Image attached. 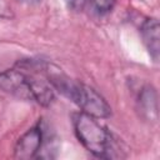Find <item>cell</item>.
I'll return each instance as SVG.
<instances>
[{
    "label": "cell",
    "mask_w": 160,
    "mask_h": 160,
    "mask_svg": "<svg viewBox=\"0 0 160 160\" xmlns=\"http://www.w3.org/2000/svg\"><path fill=\"white\" fill-rule=\"evenodd\" d=\"M46 62L19 61L14 68L0 72V90L19 99L49 106L55 99L54 89L45 76Z\"/></svg>",
    "instance_id": "cell-1"
},
{
    "label": "cell",
    "mask_w": 160,
    "mask_h": 160,
    "mask_svg": "<svg viewBox=\"0 0 160 160\" xmlns=\"http://www.w3.org/2000/svg\"><path fill=\"white\" fill-rule=\"evenodd\" d=\"M45 76L54 90L75 102L82 112L96 119H105L111 115V108L108 101L91 86L72 80L59 68L46 64Z\"/></svg>",
    "instance_id": "cell-2"
},
{
    "label": "cell",
    "mask_w": 160,
    "mask_h": 160,
    "mask_svg": "<svg viewBox=\"0 0 160 160\" xmlns=\"http://www.w3.org/2000/svg\"><path fill=\"white\" fill-rule=\"evenodd\" d=\"M72 124L78 140L92 155L102 159L119 158L111 134L100 125L96 118L80 111L74 114Z\"/></svg>",
    "instance_id": "cell-3"
},
{
    "label": "cell",
    "mask_w": 160,
    "mask_h": 160,
    "mask_svg": "<svg viewBox=\"0 0 160 160\" xmlns=\"http://www.w3.org/2000/svg\"><path fill=\"white\" fill-rule=\"evenodd\" d=\"M44 138L42 128L40 122H38L19 138L14 148V158L22 160L38 158L42 148Z\"/></svg>",
    "instance_id": "cell-4"
},
{
    "label": "cell",
    "mask_w": 160,
    "mask_h": 160,
    "mask_svg": "<svg viewBox=\"0 0 160 160\" xmlns=\"http://www.w3.org/2000/svg\"><path fill=\"white\" fill-rule=\"evenodd\" d=\"M142 42L154 61L159 60V21L155 18L146 19L140 28Z\"/></svg>",
    "instance_id": "cell-5"
},
{
    "label": "cell",
    "mask_w": 160,
    "mask_h": 160,
    "mask_svg": "<svg viewBox=\"0 0 160 160\" xmlns=\"http://www.w3.org/2000/svg\"><path fill=\"white\" fill-rule=\"evenodd\" d=\"M139 111L141 116L146 120H155L158 116V106H156V92L152 86H145L138 99Z\"/></svg>",
    "instance_id": "cell-6"
},
{
    "label": "cell",
    "mask_w": 160,
    "mask_h": 160,
    "mask_svg": "<svg viewBox=\"0 0 160 160\" xmlns=\"http://www.w3.org/2000/svg\"><path fill=\"white\" fill-rule=\"evenodd\" d=\"M86 4L95 15L104 16L114 9L116 0H86Z\"/></svg>",
    "instance_id": "cell-7"
},
{
    "label": "cell",
    "mask_w": 160,
    "mask_h": 160,
    "mask_svg": "<svg viewBox=\"0 0 160 160\" xmlns=\"http://www.w3.org/2000/svg\"><path fill=\"white\" fill-rule=\"evenodd\" d=\"M64 1L66 6L74 11H81L86 5V0H64Z\"/></svg>",
    "instance_id": "cell-8"
},
{
    "label": "cell",
    "mask_w": 160,
    "mask_h": 160,
    "mask_svg": "<svg viewBox=\"0 0 160 160\" xmlns=\"http://www.w3.org/2000/svg\"><path fill=\"white\" fill-rule=\"evenodd\" d=\"M24 2H26V4H38V2H40V0H22Z\"/></svg>",
    "instance_id": "cell-9"
}]
</instances>
